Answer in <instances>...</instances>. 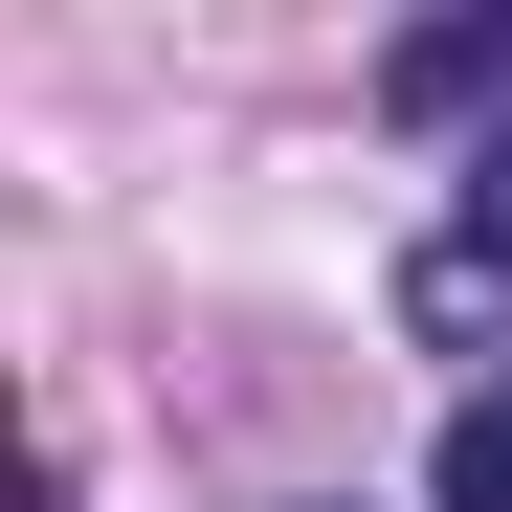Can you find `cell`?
Masks as SVG:
<instances>
[{
    "label": "cell",
    "mask_w": 512,
    "mask_h": 512,
    "mask_svg": "<svg viewBox=\"0 0 512 512\" xmlns=\"http://www.w3.org/2000/svg\"><path fill=\"white\" fill-rule=\"evenodd\" d=\"M446 268H490V290H512V134L468 156V223H446Z\"/></svg>",
    "instance_id": "3957f363"
},
{
    "label": "cell",
    "mask_w": 512,
    "mask_h": 512,
    "mask_svg": "<svg viewBox=\"0 0 512 512\" xmlns=\"http://www.w3.org/2000/svg\"><path fill=\"white\" fill-rule=\"evenodd\" d=\"M512 90V23H446V45H401V112H490Z\"/></svg>",
    "instance_id": "6da1fadb"
},
{
    "label": "cell",
    "mask_w": 512,
    "mask_h": 512,
    "mask_svg": "<svg viewBox=\"0 0 512 512\" xmlns=\"http://www.w3.org/2000/svg\"><path fill=\"white\" fill-rule=\"evenodd\" d=\"M423 490H446V512H512V379H490V401L446 423V468H423Z\"/></svg>",
    "instance_id": "7a4b0ae2"
}]
</instances>
